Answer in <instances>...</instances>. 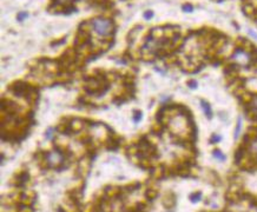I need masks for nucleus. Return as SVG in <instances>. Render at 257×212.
<instances>
[{
	"label": "nucleus",
	"mask_w": 257,
	"mask_h": 212,
	"mask_svg": "<svg viewBox=\"0 0 257 212\" xmlns=\"http://www.w3.org/2000/svg\"><path fill=\"white\" fill-rule=\"evenodd\" d=\"M91 27L100 37H108L113 32V24L111 20L104 18H96L91 21Z\"/></svg>",
	"instance_id": "nucleus-1"
},
{
	"label": "nucleus",
	"mask_w": 257,
	"mask_h": 212,
	"mask_svg": "<svg viewBox=\"0 0 257 212\" xmlns=\"http://www.w3.org/2000/svg\"><path fill=\"white\" fill-rule=\"evenodd\" d=\"M230 59L232 63H235L238 66H242V67H247L252 63L251 53L244 48H236Z\"/></svg>",
	"instance_id": "nucleus-2"
},
{
	"label": "nucleus",
	"mask_w": 257,
	"mask_h": 212,
	"mask_svg": "<svg viewBox=\"0 0 257 212\" xmlns=\"http://www.w3.org/2000/svg\"><path fill=\"white\" fill-rule=\"evenodd\" d=\"M46 162L50 166L52 167H56V166H59L64 163V156L61 152L54 150V151H51L48 152V154L46 156Z\"/></svg>",
	"instance_id": "nucleus-3"
},
{
	"label": "nucleus",
	"mask_w": 257,
	"mask_h": 212,
	"mask_svg": "<svg viewBox=\"0 0 257 212\" xmlns=\"http://www.w3.org/2000/svg\"><path fill=\"white\" fill-rule=\"evenodd\" d=\"M160 46H162V43H160L159 39L153 38V37H150L149 39H146L143 48H144V51H146V52L153 53V52H156L157 50H159Z\"/></svg>",
	"instance_id": "nucleus-4"
},
{
	"label": "nucleus",
	"mask_w": 257,
	"mask_h": 212,
	"mask_svg": "<svg viewBox=\"0 0 257 212\" xmlns=\"http://www.w3.org/2000/svg\"><path fill=\"white\" fill-rule=\"evenodd\" d=\"M200 106H202V109H203L205 116L208 118H211L212 117V110H211L210 104L208 101H205V100H200Z\"/></svg>",
	"instance_id": "nucleus-5"
},
{
	"label": "nucleus",
	"mask_w": 257,
	"mask_h": 212,
	"mask_svg": "<svg viewBox=\"0 0 257 212\" xmlns=\"http://www.w3.org/2000/svg\"><path fill=\"white\" fill-rule=\"evenodd\" d=\"M212 156H213V158L216 159V160H218L219 163H223V162L227 160V156L221 150H215L212 152Z\"/></svg>",
	"instance_id": "nucleus-6"
},
{
	"label": "nucleus",
	"mask_w": 257,
	"mask_h": 212,
	"mask_svg": "<svg viewBox=\"0 0 257 212\" xmlns=\"http://www.w3.org/2000/svg\"><path fill=\"white\" fill-rule=\"evenodd\" d=\"M241 130H242V118L240 117L237 120V126L235 129V139H237L240 137V133H241Z\"/></svg>",
	"instance_id": "nucleus-7"
},
{
	"label": "nucleus",
	"mask_w": 257,
	"mask_h": 212,
	"mask_svg": "<svg viewBox=\"0 0 257 212\" xmlns=\"http://www.w3.org/2000/svg\"><path fill=\"white\" fill-rule=\"evenodd\" d=\"M202 198V193L200 192H196V193H192L191 196H190V199L193 202V203H196V202H198L199 199Z\"/></svg>",
	"instance_id": "nucleus-8"
},
{
	"label": "nucleus",
	"mask_w": 257,
	"mask_h": 212,
	"mask_svg": "<svg viewBox=\"0 0 257 212\" xmlns=\"http://www.w3.org/2000/svg\"><path fill=\"white\" fill-rule=\"evenodd\" d=\"M250 151L252 153H256L257 154V139H254L251 143H250Z\"/></svg>",
	"instance_id": "nucleus-9"
},
{
	"label": "nucleus",
	"mask_w": 257,
	"mask_h": 212,
	"mask_svg": "<svg viewBox=\"0 0 257 212\" xmlns=\"http://www.w3.org/2000/svg\"><path fill=\"white\" fill-rule=\"evenodd\" d=\"M250 107L252 109V111H255V112L257 113V96L252 98V100H251V103H250Z\"/></svg>",
	"instance_id": "nucleus-10"
},
{
	"label": "nucleus",
	"mask_w": 257,
	"mask_h": 212,
	"mask_svg": "<svg viewBox=\"0 0 257 212\" xmlns=\"http://www.w3.org/2000/svg\"><path fill=\"white\" fill-rule=\"evenodd\" d=\"M182 10L184 11V12H192L193 7H192V5H190V4H185V5H183Z\"/></svg>",
	"instance_id": "nucleus-11"
},
{
	"label": "nucleus",
	"mask_w": 257,
	"mask_h": 212,
	"mask_svg": "<svg viewBox=\"0 0 257 212\" xmlns=\"http://www.w3.org/2000/svg\"><path fill=\"white\" fill-rule=\"evenodd\" d=\"M27 17H28V14H27L26 12H20L19 14H18V20H19V21H23V20L25 19V18H27Z\"/></svg>",
	"instance_id": "nucleus-12"
},
{
	"label": "nucleus",
	"mask_w": 257,
	"mask_h": 212,
	"mask_svg": "<svg viewBox=\"0 0 257 212\" xmlns=\"http://www.w3.org/2000/svg\"><path fill=\"white\" fill-rule=\"evenodd\" d=\"M222 138H221V136H217V134H213L212 137H211V139H210V141L212 144H215V143H218L219 140H221Z\"/></svg>",
	"instance_id": "nucleus-13"
},
{
	"label": "nucleus",
	"mask_w": 257,
	"mask_h": 212,
	"mask_svg": "<svg viewBox=\"0 0 257 212\" xmlns=\"http://www.w3.org/2000/svg\"><path fill=\"white\" fill-rule=\"evenodd\" d=\"M152 15H153V13H152L151 11H148V12L144 13V18H145V19H151Z\"/></svg>",
	"instance_id": "nucleus-14"
},
{
	"label": "nucleus",
	"mask_w": 257,
	"mask_h": 212,
	"mask_svg": "<svg viewBox=\"0 0 257 212\" xmlns=\"http://www.w3.org/2000/svg\"><path fill=\"white\" fill-rule=\"evenodd\" d=\"M52 132H53V129H52V127H50V129L47 130V132H46V138H47L48 140L52 138Z\"/></svg>",
	"instance_id": "nucleus-15"
},
{
	"label": "nucleus",
	"mask_w": 257,
	"mask_h": 212,
	"mask_svg": "<svg viewBox=\"0 0 257 212\" xmlns=\"http://www.w3.org/2000/svg\"><path fill=\"white\" fill-rule=\"evenodd\" d=\"M189 86H190L191 88H196V87L198 86V84H197L196 80H191V81H189Z\"/></svg>",
	"instance_id": "nucleus-16"
},
{
	"label": "nucleus",
	"mask_w": 257,
	"mask_h": 212,
	"mask_svg": "<svg viewBox=\"0 0 257 212\" xmlns=\"http://www.w3.org/2000/svg\"><path fill=\"white\" fill-rule=\"evenodd\" d=\"M133 119H135V121H136V123H138V121L142 119V114H140V113H137V114H136V117H135Z\"/></svg>",
	"instance_id": "nucleus-17"
},
{
	"label": "nucleus",
	"mask_w": 257,
	"mask_h": 212,
	"mask_svg": "<svg viewBox=\"0 0 257 212\" xmlns=\"http://www.w3.org/2000/svg\"><path fill=\"white\" fill-rule=\"evenodd\" d=\"M66 1H68V0H59L60 4H64V3H66Z\"/></svg>",
	"instance_id": "nucleus-18"
}]
</instances>
